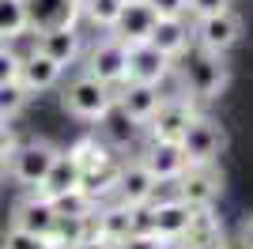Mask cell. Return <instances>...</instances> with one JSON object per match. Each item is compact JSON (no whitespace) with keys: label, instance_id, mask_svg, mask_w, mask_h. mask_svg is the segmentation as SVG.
<instances>
[{"label":"cell","instance_id":"6da1fadb","mask_svg":"<svg viewBox=\"0 0 253 249\" xmlns=\"http://www.w3.org/2000/svg\"><path fill=\"white\" fill-rule=\"evenodd\" d=\"M178 80H181V91L193 94V98H219L227 91V61H223V53H208V49H197L193 57H185V64L178 68Z\"/></svg>","mask_w":253,"mask_h":249},{"label":"cell","instance_id":"7a4b0ae2","mask_svg":"<svg viewBox=\"0 0 253 249\" xmlns=\"http://www.w3.org/2000/svg\"><path fill=\"white\" fill-rule=\"evenodd\" d=\"M110 106H114V87L95 80L91 72L76 76V80L64 87V110L72 117H80V121H98Z\"/></svg>","mask_w":253,"mask_h":249},{"label":"cell","instance_id":"3957f363","mask_svg":"<svg viewBox=\"0 0 253 249\" xmlns=\"http://www.w3.org/2000/svg\"><path fill=\"white\" fill-rule=\"evenodd\" d=\"M53 159H57V147L49 140H27V144H15L8 155V177H15L19 185L38 189L42 177L49 174Z\"/></svg>","mask_w":253,"mask_h":249},{"label":"cell","instance_id":"277c9868","mask_svg":"<svg viewBox=\"0 0 253 249\" xmlns=\"http://www.w3.org/2000/svg\"><path fill=\"white\" fill-rule=\"evenodd\" d=\"M174 197L185 200L189 208H211L223 193V174L215 170V163H201V166H185L174 177Z\"/></svg>","mask_w":253,"mask_h":249},{"label":"cell","instance_id":"5b68a950","mask_svg":"<svg viewBox=\"0 0 253 249\" xmlns=\"http://www.w3.org/2000/svg\"><path fill=\"white\" fill-rule=\"evenodd\" d=\"M181 151H185V163L189 166H201V163H215L219 159V151L227 147V136H223V128L211 117H193L189 128L181 132Z\"/></svg>","mask_w":253,"mask_h":249},{"label":"cell","instance_id":"8992f818","mask_svg":"<svg viewBox=\"0 0 253 249\" xmlns=\"http://www.w3.org/2000/svg\"><path fill=\"white\" fill-rule=\"evenodd\" d=\"M238 38H242V19H238L231 8L215 11V15H204V19L193 23V42H197V49L227 53Z\"/></svg>","mask_w":253,"mask_h":249},{"label":"cell","instance_id":"52a82bcc","mask_svg":"<svg viewBox=\"0 0 253 249\" xmlns=\"http://www.w3.org/2000/svg\"><path fill=\"white\" fill-rule=\"evenodd\" d=\"M87 72L95 80L110 83V87H121L128 76V45H121L114 34H106L102 42H95V49L87 53Z\"/></svg>","mask_w":253,"mask_h":249},{"label":"cell","instance_id":"ba28073f","mask_svg":"<svg viewBox=\"0 0 253 249\" xmlns=\"http://www.w3.org/2000/svg\"><path fill=\"white\" fill-rule=\"evenodd\" d=\"M155 23H159V11L151 8L148 0H125L117 23L110 27V34H114L121 45H140V42H151Z\"/></svg>","mask_w":253,"mask_h":249},{"label":"cell","instance_id":"9c48e42d","mask_svg":"<svg viewBox=\"0 0 253 249\" xmlns=\"http://www.w3.org/2000/svg\"><path fill=\"white\" fill-rule=\"evenodd\" d=\"M193 117H197V110H193L189 98H181V94L163 98L159 110L151 114V121H148V136H151V140H174V144H178Z\"/></svg>","mask_w":253,"mask_h":249},{"label":"cell","instance_id":"30bf717a","mask_svg":"<svg viewBox=\"0 0 253 249\" xmlns=\"http://www.w3.org/2000/svg\"><path fill=\"white\" fill-rule=\"evenodd\" d=\"M27 8V27L34 34L49 31V27H76L84 15V0H23Z\"/></svg>","mask_w":253,"mask_h":249},{"label":"cell","instance_id":"8fae6325","mask_svg":"<svg viewBox=\"0 0 253 249\" xmlns=\"http://www.w3.org/2000/svg\"><path fill=\"white\" fill-rule=\"evenodd\" d=\"M159 185H163V181H155V174H151L148 166L140 163V159H132V163H125L121 170H117L114 200H125L128 208L148 204V200H155V189Z\"/></svg>","mask_w":253,"mask_h":249},{"label":"cell","instance_id":"7c38bea8","mask_svg":"<svg viewBox=\"0 0 253 249\" xmlns=\"http://www.w3.org/2000/svg\"><path fill=\"white\" fill-rule=\"evenodd\" d=\"M174 72V57H167L163 49H155L151 42H140V45H128V76L125 80L136 83H163Z\"/></svg>","mask_w":253,"mask_h":249},{"label":"cell","instance_id":"4fadbf2b","mask_svg":"<svg viewBox=\"0 0 253 249\" xmlns=\"http://www.w3.org/2000/svg\"><path fill=\"white\" fill-rule=\"evenodd\" d=\"M53 223H57V208H53L49 197H42L38 189H31L27 197L19 200V204L11 208V227H19V230H31V234H49Z\"/></svg>","mask_w":253,"mask_h":249},{"label":"cell","instance_id":"5bb4252c","mask_svg":"<svg viewBox=\"0 0 253 249\" xmlns=\"http://www.w3.org/2000/svg\"><path fill=\"white\" fill-rule=\"evenodd\" d=\"M114 98H117V106H121L125 114H132L140 124H148L151 114L159 110V102H163V87L125 80V83H121V91H114Z\"/></svg>","mask_w":253,"mask_h":249},{"label":"cell","instance_id":"9a60e30c","mask_svg":"<svg viewBox=\"0 0 253 249\" xmlns=\"http://www.w3.org/2000/svg\"><path fill=\"white\" fill-rule=\"evenodd\" d=\"M151 208V234L155 238H181L185 227H189V215L193 208L185 200L170 197V200H148Z\"/></svg>","mask_w":253,"mask_h":249},{"label":"cell","instance_id":"2e32d148","mask_svg":"<svg viewBox=\"0 0 253 249\" xmlns=\"http://www.w3.org/2000/svg\"><path fill=\"white\" fill-rule=\"evenodd\" d=\"M80 177H84V166L76 163V155L72 151H57V159H53L49 174L42 177L38 193L57 200V197H64V193H76V189H80Z\"/></svg>","mask_w":253,"mask_h":249},{"label":"cell","instance_id":"e0dca14e","mask_svg":"<svg viewBox=\"0 0 253 249\" xmlns=\"http://www.w3.org/2000/svg\"><path fill=\"white\" fill-rule=\"evenodd\" d=\"M140 163L155 174V181H174V177L189 166V163H185L181 144H174V140H151V147L140 155Z\"/></svg>","mask_w":253,"mask_h":249},{"label":"cell","instance_id":"ac0fdd59","mask_svg":"<svg viewBox=\"0 0 253 249\" xmlns=\"http://www.w3.org/2000/svg\"><path fill=\"white\" fill-rule=\"evenodd\" d=\"M181 242H185L189 249H227V234H223V223L211 215V208H193L189 227H185Z\"/></svg>","mask_w":253,"mask_h":249},{"label":"cell","instance_id":"d6986e66","mask_svg":"<svg viewBox=\"0 0 253 249\" xmlns=\"http://www.w3.org/2000/svg\"><path fill=\"white\" fill-rule=\"evenodd\" d=\"M189 42H193V23H185V15H159L155 31H151V45L155 49H163L167 57L178 61L181 53L189 49Z\"/></svg>","mask_w":253,"mask_h":249},{"label":"cell","instance_id":"ffe728a7","mask_svg":"<svg viewBox=\"0 0 253 249\" xmlns=\"http://www.w3.org/2000/svg\"><path fill=\"white\" fill-rule=\"evenodd\" d=\"M61 64L57 61H49L42 49H34V53H27V57H19V83L27 87V91H49L53 83L61 80Z\"/></svg>","mask_w":253,"mask_h":249},{"label":"cell","instance_id":"44dd1931","mask_svg":"<svg viewBox=\"0 0 253 249\" xmlns=\"http://www.w3.org/2000/svg\"><path fill=\"white\" fill-rule=\"evenodd\" d=\"M98 128H102V140L110 147H128V144H136V136H140L144 124H140L132 114H125V110L117 106V98H114V106L98 117Z\"/></svg>","mask_w":253,"mask_h":249},{"label":"cell","instance_id":"7402d4cb","mask_svg":"<svg viewBox=\"0 0 253 249\" xmlns=\"http://www.w3.org/2000/svg\"><path fill=\"white\" fill-rule=\"evenodd\" d=\"M34 49H42L49 61H57L64 68L80 57V34H76V27H49V31H38Z\"/></svg>","mask_w":253,"mask_h":249},{"label":"cell","instance_id":"603a6c76","mask_svg":"<svg viewBox=\"0 0 253 249\" xmlns=\"http://www.w3.org/2000/svg\"><path fill=\"white\" fill-rule=\"evenodd\" d=\"M95 219H98V238L114 242V246H121V242L132 234V208H128L125 200L98 204L95 208Z\"/></svg>","mask_w":253,"mask_h":249},{"label":"cell","instance_id":"cb8c5ba5","mask_svg":"<svg viewBox=\"0 0 253 249\" xmlns=\"http://www.w3.org/2000/svg\"><path fill=\"white\" fill-rule=\"evenodd\" d=\"M117 170L121 166L110 159V163H102V166H95V170H84V177H80V193H84L91 204H98L102 197H110L117 189Z\"/></svg>","mask_w":253,"mask_h":249},{"label":"cell","instance_id":"d4e9b609","mask_svg":"<svg viewBox=\"0 0 253 249\" xmlns=\"http://www.w3.org/2000/svg\"><path fill=\"white\" fill-rule=\"evenodd\" d=\"M91 208H95V204H91ZM91 208H87V211H91ZM87 211H84V215H61V211H57V223H53V230L45 234V242L57 246V249L80 246V242L87 238Z\"/></svg>","mask_w":253,"mask_h":249},{"label":"cell","instance_id":"484cf974","mask_svg":"<svg viewBox=\"0 0 253 249\" xmlns=\"http://www.w3.org/2000/svg\"><path fill=\"white\" fill-rule=\"evenodd\" d=\"M27 8H23V0H0V42H11L27 34Z\"/></svg>","mask_w":253,"mask_h":249},{"label":"cell","instance_id":"4316f807","mask_svg":"<svg viewBox=\"0 0 253 249\" xmlns=\"http://www.w3.org/2000/svg\"><path fill=\"white\" fill-rule=\"evenodd\" d=\"M68 151L76 155V163L84 166V170H95V166H102V163L114 159V155H110V144L98 140V136H84V140H80L76 147H68Z\"/></svg>","mask_w":253,"mask_h":249},{"label":"cell","instance_id":"83f0119b","mask_svg":"<svg viewBox=\"0 0 253 249\" xmlns=\"http://www.w3.org/2000/svg\"><path fill=\"white\" fill-rule=\"evenodd\" d=\"M121 4L125 0H84V19L102 27V31H110L117 23V15H121Z\"/></svg>","mask_w":253,"mask_h":249},{"label":"cell","instance_id":"f1b7e54d","mask_svg":"<svg viewBox=\"0 0 253 249\" xmlns=\"http://www.w3.org/2000/svg\"><path fill=\"white\" fill-rule=\"evenodd\" d=\"M27 98H31V91H27L19 80L0 83V117H4V121H11V117H15L23 106H27Z\"/></svg>","mask_w":253,"mask_h":249},{"label":"cell","instance_id":"f546056e","mask_svg":"<svg viewBox=\"0 0 253 249\" xmlns=\"http://www.w3.org/2000/svg\"><path fill=\"white\" fill-rule=\"evenodd\" d=\"M0 249H49V242L42 234H31V230H19V227H8L4 230V242Z\"/></svg>","mask_w":253,"mask_h":249},{"label":"cell","instance_id":"4dcf8cb0","mask_svg":"<svg viewBox=\"0 0 253 249\" xmlns=\"http://www.w3.org/2000/svg\"><path fill=\"white\" fill-rule=\"evenodd\" d=\"M8 80H19V53L8 42H0V83H8Z\"/></svg>","mask_w":253,"mask_h":249},{"label":"cell","instance_id":"1f68e13d","mask_svg":"<svg viewBox=\"0 0 253 249\" xmlns=\"http://www.w3.org/2000/svg\"><path fill=\"white\" fill-rule=\"evenodd\" d=\"M227 8H231V0H185V15H193V19H204V15H215Z\"/></svg>","mask_w":253,"mask_h":249},{"label":"cell","instance_id":"d6a6232c","mask_svg":"<svg viewBox=\"0 0 253 249\" xmlns=\"http://www.w3.org/2000/svg\"><path fill=\"white\" fill-rule=\"evenodd\" d=\"M117 249H159V238L155 234H128Z\"/></svg>","mask_w":253,"mask_h":249},{"label":"cell","instance_id":"836d02e7","mask_svg":"<svg viewBox=\"0 0 253 249\" xmlns=\"http://www.w3.org/2000/svg\"><path fill=\"white\" fill-rule=\"evenodd\" d=\"M159 15H185V0H148Z\"/></svg>","mask_w":253,"mask_h":249},{"label":"cell","instance_id":"e575fe53","mask_svg":"<svg viewBox=\"0 0 253 249\" xmlns=\"http://www.w3.org/2000/svg\"><path fill=\"white\" fill-rule=\"evenodd\" d=\"M11 147H15V132H11V124L0 117V159H8Z\"/></svg>","mask_w":253,"mask_h":249},{"label":"cell","instance_id":"d590c367","mask_svg":"<svg viewBox=\"0 0 253 249\" xmlns=\"http://www.w3.org/2000/svg\"><path fill=\"white\" fill-rule=\"evenodd\" d=\"M238 246H242V249H253V215H246L242 227H238Z\"/></svg>","mask_w":253,"mask_h":249},{"label":"cell","instance_id":"8d00e7d4","mask_svg":"<svg viewBox=\"0 0 253 249\" xmlns=\"http://www.w3.org/2000/svg\"><path fill=\"white\" fill-rule=\"evenodd\" d=\"M72 249H117V246H114V242H106V238H98V234H95V238H84L80 246H72Z\"/></svg>","mask_w":253,"mask_h":249},{"label":"cell","instance_id":"74e56055","mask_svg":"<svg viewBox=\"0 0 253 249\" xmlns=\"http://www.w3.org/2000/svg\"><path fill=\"white\" fill-rule=\"evenodd\" d=\"M159 249H189L181 238H159Z\"/></svg>","mask_w":253,"mask_h":249},{"label":"cell","instance_id":"f35d334b","mask_svg":"<svg viewBox=\"0 0 253 249\" xmlns=\"http://www.w3.org/2000/svg\"><path fill=\"white\" fill-rule=\"evenodd\" d=\"M8 177V159H0V181Z\"/></svg>","mask_w":253,"mask_h":249},{"label":"cell","instance_id":"ab89813d","mask_svg":"<svg viewBox=\"0 0 253 249\" xmlns=\"http://www.w3.org/2000/svg\"><path fill=\"white\" fill-rule=\"evenodd\" d=\"M49 249H57V246H49Z\"/></svg>","mask_w":253,"mask_h":249}]
</instances>
